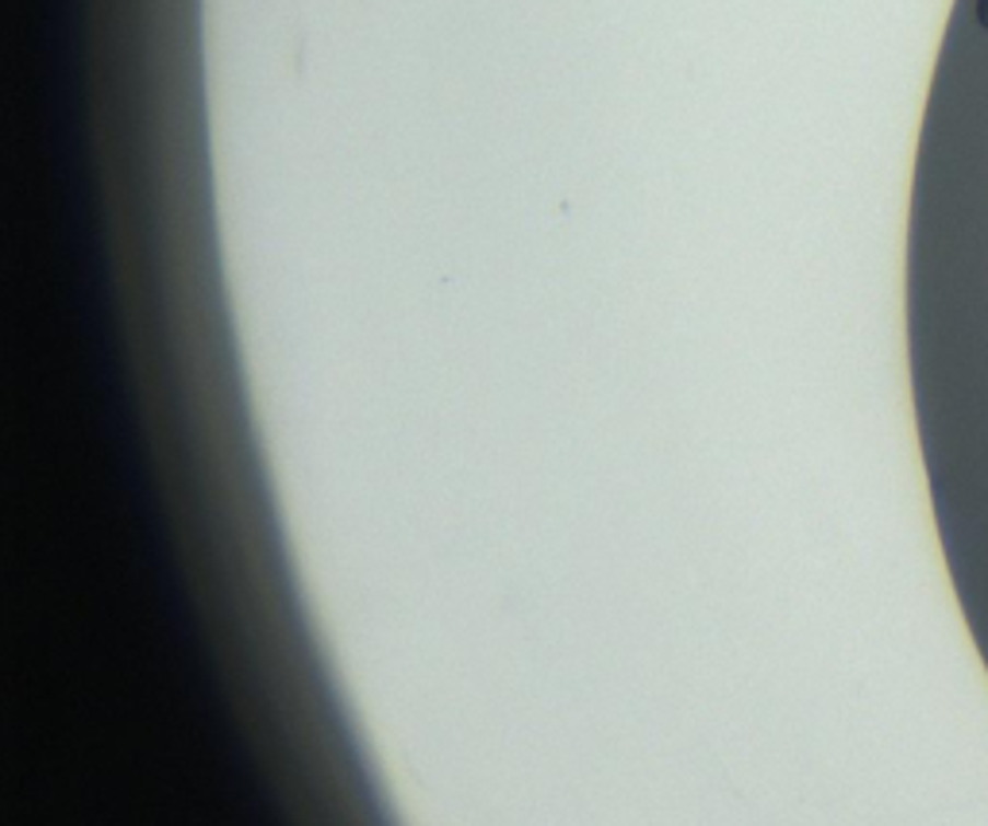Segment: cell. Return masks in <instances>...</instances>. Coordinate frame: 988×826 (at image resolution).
Listing matches in <instances>:
<instances>
[{
    "label": "cell",
    "instance_id": "cell-1",
    "mask_svg": "<svg viewBox=\"0 0 988 826\" xmlns=\"http://www.w3.org/2000/svg\"><path fill=\"white\" fill-rule=\"evenodd\" d=\"M977 20H980V27L988 32V0H977Z\"/></svg>",
    "mask_w": 988,
    "mask_h": 826
}]
</instances>
